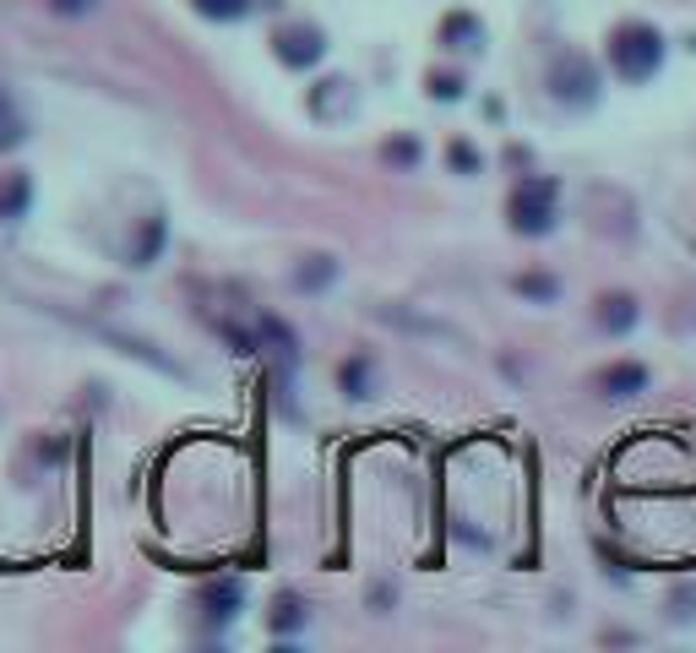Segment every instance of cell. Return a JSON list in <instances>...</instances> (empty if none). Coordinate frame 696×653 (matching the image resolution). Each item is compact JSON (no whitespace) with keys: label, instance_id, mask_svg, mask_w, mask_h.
Instances as JSON below:
<instances>
[{"label":"cell","instance_id":"cell-1","mask_svg":"<svg viewBox=\"0 0 696 653\" xmlns=\"http://www.w3.org/2000/svg\"><path fill=\"white\" fill-rule=\"evenodd\" d=\"M609 71L620 82H653L664 71V33L653 22H620L609 33Z\"/></svg>","mask_w":696,"mask_h":653},{"label":"cell","instance_id":"cell-2","mask_svg":"<svg viewBox=\"0 0 696 653\" xmlns=\"http://www.w3.org/2000/svg\"><path fill=\"white\" fill-rule=\"evenodd\" d=\"M556 202H560V180L550 174H534V180H523L517 191H512V202H506V213H512V229L517 234H550L556 229Z\"/></svg>","mask_w":696,"mask_h":653},{"label":"cell","instance_id":"cell-3","mask_svg":"<svg viewBox=\"0 0 696 653\" xmlns=\"http://www.w3.org/2000/svg\"><path fill=\"white\" fill-rule=\"evenodd\" d=\"M550 93H556V104H566V110H593L598 104V66L587 55H577V49L556 55Z\"/></svg>","mask_w":696,"mask_h":653},{"label":"cell","instance_id":"cell-4","mask_svg":"<svg viewBox=\"0 0 696 653\" xmlns=\"http://www.w3.org/2000/svg\"><path fill=\"white\" fill-rule=\"evenodd\" d=\"M310 115H316L321 126H343V121H354V115H360V88H354L349 77H327V82H316V88H310Z\"/></svg>","mask_w":696,"mask_h":653},{"label":"cell","instance_id":"cell-5","mask_svg":"<svg viewBox=\"0 0 696 653\" xmlns=\"http://www.w3.org/2000/svg\"><path fill=\"white\" fill-rule=\"evenodd\" d=\"M273 55H278L288 71H310L327 55V33L310 27V22H294V27H283L278 38H273Z\"/></svg>","mask_w":696,"mask_h":653},{"label":"cell","instance_id":"cell-6","mask_svg":"<svg viewBox=\"0 0 696 653\" xmlns=\"http://www.w3.org/2000/svg\"><path fill=\"white\" fill-rule=\"evenodd\" d=\"M441 44H446V49H457V55H479V49H484V27H479V16L452 11V16L441 22Z\"/></svg>","mask_w":696,"mask_h":653},{"label":"cell","instance_id":"cell-7","mask_svg":"<svg viewBox=\"0 0 696 653\" xmlns=\"http://www.w3.org/2000/svg\"><path fill=\"white\" fill-rule=\"evenodd\" d=\"M598 387H604V398H637V392H648V365L620 359V365H609L598 376Z\"/></svg>","mask_w":696,"mask_h":653},{"label":"cell","instance_id":"cell-8","mask_svg":"<svg viewBox=\"0 0 696 653\" xmlns=\"http://www.w3.org/2000/svg\"><path fill=\"white\" fill-rule=\"evenodd\" d=\"M240 599H246V588H240L235 577L213 583L207 599H202V605H207V621H235V616H240Z\"/></svg>","mask_w":696,"mask_h":653},{"label":"cell","instance_id":"cell-9","mask_svg":"<svg viewBox=\"0 0 696 653\" xmlns=\"http://www.w3.org/2000/svg\"><path fill=\"white\" fill-rule=\"evenodd\" d=\"M598 326L604 332H631L637 326V300L631 295H604L598 300Z\"/></svg>","mask_w":696,"mask_h":653},{"label":"cell","instance_id":"cell-10","mask_svg":"<svg viewBox=\"0 0 696 653\" xmlns=\"http://www.w3.org/2000/svg\"><path fill=\"white\" fill-rule=\"evenodd\" d=\"M27 202H33L27 174H5V180H0V218H5V224H11V218H22V213H27Z\"/></svg>","mask_w":696,"mask_h":653},{"label":"cell","instance_id":"cell-11","mask_svg":"<svg viewBox=\"0 0 696 653\" xmlns=\"http://www.w3.org/2000/svg\"><path fill=\"white\" fill-rule=\"evenodd\" d=\"M338 278V262L332 256H310L299 273H294V289H305V295H316V289H327Z\"/></svg>","mask_w":696,"mask_h":653},{"label":"cell","instance_id":"cell-12","mask_svg":"<svg viewBox=\"0 0 696 653\" xmlns=\"http://www.w3.org/2000/svg\"><path fill=\"white\" fill-rule=\"evenodd\" d=\"M370 376H376L370 359H349V365H343V392H349V398H376V381H370Z\"/></svg>","mask_w":696,"mask_h":653},{"label":"cell","instance_id":"cell-13","mask_svg":"<svg viewBox=\"0 0 696 653\" xmlns=\"http://www.w3.org/2000/svg\"><path fill=\"white\" fill-rule=\"evenodd\" d=\"M517 295H528V300H539V306H550V300H556V295H560V284H556V278H550V273H523V278H517Z\"/></svg>","mask_w":696,"mask_h":653},{"label":"cell","instance_id":"cell-14","mask_svg":"<svg viewBox=\"0 0 696 653\" xmlns=\"http://www.w3.org/2000/svg\"><path fill=\"white\" fill-rule=\"evenodd\" d=\"M202 16H218V22H240L251 11V0H196Z\"/></svg>","mask_w":696,"mask_h":653},{"label":"cell","instance_id":"cell-15","mask_svg":"<svg viewBox=\"0 0 696 653\" xmlns=\"http://www.w3.org/2000/svg\"><path fill=\"white\" fill-rule=\"evenodd\" d=\"M299 627H305V610H299L294 594H283L278 610H273V632H299Z\"/></svg>","mask_w":696,"mask_h":653},{"label":"cell","instance_id":"cell-16","mask_svg":"<svg viewBox=\"0 0 696 653\" xmlns=\"http://www.w3.org/2000/svg\"><path fill=\"white\" fill-rule=\"evenodd\" d=\"M22 142V121H16V110L0 99V148H16Z\"/></svg>","mask_w":696,"mask_h":653},{"label":"cell","instance_id":"cell-17","mask_svg":"<svg viewBox=\"0 0 696 653\" xmlns=\"http://www.w3.org/2000/svg\"><path fill=\"white\" fill-rule=\"evenodd\" d=\"M430 99H463V77H430Z\"/></svg>","mask_w":696,"mask_h":653},{"label":"cell","instance_id":"cell-18","mask_svg":"<svg viewBox=\"0 0 696 653\" xmlns=\"http://www.w3.org/2000/svg\"><path fill=\"white\" fill-rule=\"evenodd\" d=\"M419 159V142L403 137V142H387V163H414Z\"/></svg>","mask_w":696,"mask_h":653},{"label":"cell","instance_id":"cell-19","mask_svg":"<svg viewBox=\"0 0 696 653\" xmlns=\"http://www.w3.org/2000/svg\"><path fill=\"white\" fill-rule=\"evenodd\" d=\"M452 163H457L463 174H473V169H479V153H473L468 142H452Z\"/></svg>","mask_w":696,"mask_h":653},{"label":"cell","instance_id":"cell-20","mask_svg":"<svg viewBox=\"0 0 696 653\" xmlns=\"http://www.w3.org/2000/svg\"><path fill=\"white\" fill-rule=\"evenodd\" d=\"M60 16H82V11H93V0H49Z\"/></svg>","mask_w":696,"mask_h":653}]
</instances>
